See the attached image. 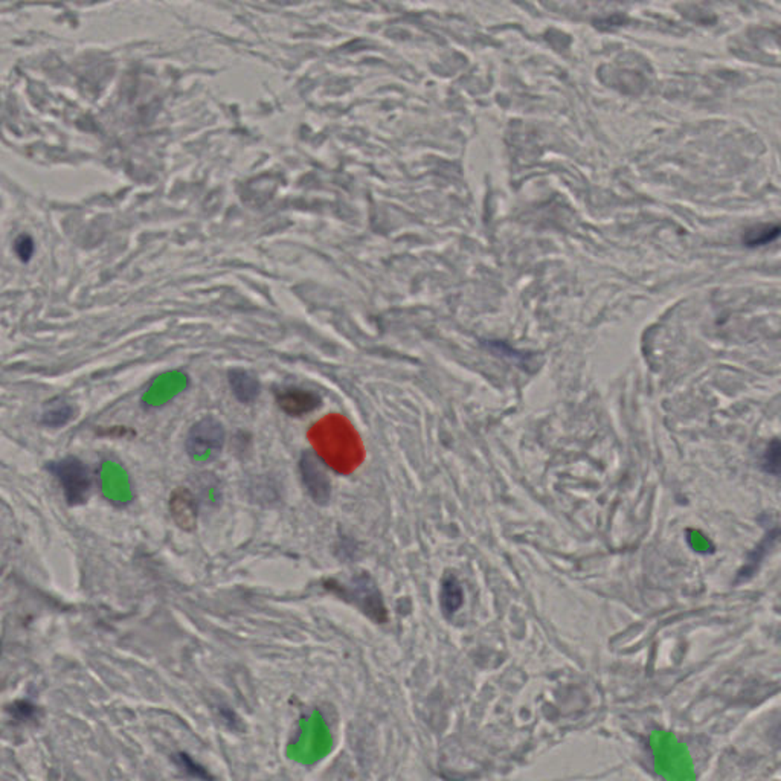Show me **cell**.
Wrapping results in <instances>:
<instances>
[{
  "label": "cell",
  "instance_id": "6da1fadb",
  "mask_svg": "<svg viewBox=\"0 0 781 781\" xmlns=\"http://www.w3.org/2000/svg\"><path fill=\"white\" fill-rule=\"evenodd\" d=\"M327 588L339 597H342L345 602L359 607L368 618L375 621V623H385L386 621V607L383 604L382 594L368 574H356L348 582H330L327 583Z\"/></svg>",
  "mask_w": 781,
  "mask_h": 781
},
{
  "label": "cell",
  "instance_id": "7a4b0ae2",
  "mask_svg": "<svg viewBox=\"0 0 781 781\" xmlns=\"http://www.w3.org/2000/svg\"><path fill=\"white\" fill-rule=\"evenodd\" d=\"M48 470L59 481L63 496L70 507L84 505L89 501L93 487V476L89 466L77 457H64L50 461Z\"/></svg>",
  "mask_w": 781,
  "mask_h": 781
},
{
  "label": "cell",
  "instance_id": "3957f363",
  "mask_svg": "<svg viewBox=\"0 0 781 781\" xmlns=\"http://www.w3.org/2000/svg\"><path fill=\"white\" fill-rule=\"evenodd\" d=\"M225 441L226 431L221 422L212 415H206L191 426L185 449L194 462H211L223 451Z\"/></svg>",
  "mask_w": 781,
  "mask_h": 781
},
{
  "label": "cell",
  "instance_id": "277c9868",
  "mask_svg": "<svg viewBox=\"0 0 781 781\" xmlns=\"http://www.w3.org/2000/svg\"><path fill=\"white\" fill-rule=\"evenodd\" d=\"M299 472L310 497L317 505H327L331 497V484L324 461L313 451H306L299 459Z\"/></svg>",
  "mask_w": 781,
  "mask_h": 781
},
{
  "label": "cell",
  "instance_id": "5b68a950",
  "mask_svg": "<svg viewBox=\"0 0 781 781\" xmlns=\"http://www.w3.org/2000/svg\"><path fill=\"white\" fill-rule=\"evenodd\" d=\"M278 406L292 417H302L321 406V397L312 390L286 388L277 390Z\"/></svg>",
  "mask_w": 781,
  "mask_h": 781
},
{
  "label": "cell",
  "instance_id": "8992f818",
  "mask_svg": "<svg viewBox=\"0 0 781 781\" xmlns=\"http://www.w3.org/2000/svg\"><path fill=\"white\" fill-rule=\"evenodd\" d=\"M170 511L177 526L185 531H192L197 524L199 504L190 488L179 487L170 497Z\"/></svg>",
  "mask_w": 781,
  "mask_h": 781
},
{
  "label": "cell",
  "instance_id": "52a82bcc",
  "mask_svg": "<svg viewBox=\"0 0 781 781\" xmlns=\"http://www.w3.org/2000/svg\"><path fill=\"white\" fill-rule=\"evenodd\" d=\"M228 380L235 399L244 404L254 403L258 399L259 393H261L259 380L249 371L230 370L228 374Z\"/></svg>",
  "mask_w": 781,
  "mask_h": 781
},
{
  "label": "cell",
  "instance_id": "ba28073f",
  "mask_svg": "<svg viewBox=\"0 0 781 781\" xmlns=\"http://www.w3.org/2000/svg\"><path fill=\"white\" fill-rule=\"evenodd\" d=\"M191 493L194 495L195 501H197L199 508L204 507V505H209V507H217V505H219V502H220V497H221L220 481L217 480L215 476L211 475V473L197 475V476H195L194 490H191Z\"/></svg>",
  "mask_w": 781,
  "mask_h": 781
},
{
  "label": "cell",
  "instance_id": "9c48e42d",
  "mask_svg": "<svg viewBox=\"0 0 781 781\" xmlns=\"http://www.w3.org/2000/svg\"><path fill=\"white\" fill-rule=\"evenodd\" d=\"M439 603L441 609L446 617L453 615L459 607L464 603V591L458 582V578L453 574H446L441 582V592H439Z\"/></svg>",
  "mask_w": 781,
  "mask_h": 781
},
{
  "label": "cell",
  "instance_id": "30bf717a",
  "mask_svg": "<svg viewBox=\"0 0 781 781\" xmlns=\"http://www.w3.org/2000/svg\"><path fill=\"white\" fill-rule=\"evenodd\" d=\"M72 417H74V408L61 400H55L49 409L43 412L41 423L48 428H60L69 423Z\"/></svg>",
  "mask_w": 781,
  "mask_h": 781
},
{
  "label": "cell",
  "instance_id": "8fae6325",
  "mask_svg": "<svg viewBox=\"0 0 781 781\" xmlns=\"http://www.w3.org/2000/svg\"><path fill=\"white\" fill-rule=\"evenodd\" d=\"M780 228L775 226H758L754 229H749L743 237V241L748 246H762L766 243H771L778 237Z\"/></svg>",
  "mask_w": 781,
  "mask_h": 781
},
{
  "label": "cell",
  "instance_id": "7c38bea8",
  "mask_svg": "<svg viewBox=\"0 0 781 781\" xmlns=\"http://www.w3.org/2000/svg\"><path fill=\"white\" fill-rule=\"evenodd\" d=\"M763 467L773 475L780 473V443L777 439L773 441V443L768 447V451H766Z\"/></svg>",
  "mask_w": 781,
  "mask_h": 781
}]
</instances>
